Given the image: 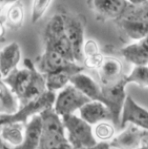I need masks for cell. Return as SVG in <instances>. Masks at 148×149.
Returning <instances> with one entry per match:
<instances>
[{"instance_id": "6da1fadb", "label": "cell", "mask_w": 148, "mask_h": 149, "mask_svg": "<svg viewBox=\"0 0 148 149\" xmlns=\"http://www.w3.org/2000/svg\"><path fill=\"white\" fill-rule=\"evenodd\" d=\"M24 62L25 68H16L6 76L4 81L21 95L30 98L38 95L43 91L44 80L29 58H26Z\"/></svg>"}, {"instance_id": "7a4b0ae2", "label": "cell", "mask_w": 148, "mask_h": 149, "mask_svg": "<svg viewBox=\"0 0 148 149\" xmlns=\"http://www.w3.org/2000/svg\"><path fill=\"white\" fill-rule=\"evenodd\" d=\"M44 33L46 46L54 49L69 60L75 62L72 46L65 32L63 17L59 9L57 8L49 18Z\"/></svg>"}, {"instance_id": "3957f363", "label": "cell", "mask_w": 148, "mask_h": 149, "mask_svg": "<svg viewBox=\"0 0 148 149\" xmlns=\"http://www.w3.org/2000/svg\"><path fill=\"white\" fill-rule=\"evenodd\" d=\"M58 8L63 17L65 32L72 46L75 61L83 62L86 18L80 13L71 12L63 6H60Z\"/></svg>"}, {"instance_id": "277c9868", "label": "cell", "mask_w": 148, "mask_h": 149, "mask_svg": "<svg viewBox=\"0 0 148 149\" xmlns=\"http://www.w3.org/2000/svg\"><path fill=\"white\" fill-rule=\"evenodd\" d=\"M127 85L124 75L115 82L101 85L100 100L108 108L111 120L116 126L120 123L121 113L127 97L125 88Z\"/></svg>"}, {"instance_id": "5b68a950", "label": "cell", "mask_w": 148, "mask_h": 149, "mask_svg": "<svg viewBox=\"0 0 148 149\" xmlns=\"http://www.w3.org/2000/svg\"><path fill=\"white\" fill-rule=\"evenodd\" d=\"M87 3L96 19L101 22L117 20L127 12L128 4L126 0H87Z\"/></svg>"}, {"instance_id": "8992f818", "label": "cell", "mask_w": 148, "mask_h": 149, "mask_svg": "<svg viewBox=\"0 0 148 149\" xmlns=\"http://www.w3.org/2000/svg\"><path fill=\"white\" fill-rule=\"evenodd\" d=\"M37 61L39 70L45 74L64 70L79 72L83 70V67L75 62L69 60L54 49L46 46L44 54L38 58Z\"/></svg>"}, {"instance_id": "52a82bcc", "label": "cell", "mask_w": 148, "mask_h": 149, "mask_svg": "<svg viewBox=\"0 0 148 149\" xmlns=\"http://www.w3.org/2000/svg\"><path fill=\"white\" fill-rule=\"evenodd\" d=\"M65 121L70 132L71 141L75 147H91L95 145L91 128L85 121L67 115L65 116Z\"/></svg>"}, {"instance_id": "ba28073f", "label": "cell", "mask_w": 148, "mask_h": 149, "mask_svg": "<svg viewBox=\"0 0 148 149\" xmlns=\"http://www.w3.org/2000/svg\"><path fill=\"white\" fill-rule=\"evenodd\" d=\"M128 123L148 130V111L138 105L129 95L125 99L123 108L121 127L124 128Z\"/></svg>"}, {"instance_id": "9c48e42d", "label": "cell", "mask_w": 148, "mask_h": 149, "mask_svg": "<svg viewBox=\"0 0 148 149\" xmlns=\"http://www.w3.org/2000/svg\"><path fill=\"white\" fill-rule=\"evenodd\" d=\"M90 101V99L75 87L69 86L60 94L57 101V109L61 114L69 115Z\"/></svg>"}, {"instance_id": "30bf717a", "label": "cell", "mask_w": 148, "mask_h": 149, "mask_svg": "<svg viewBox=\"0 0 148 149\" xmlns=\"http://www.w3.org/2000/svg\"><path fill=\"white\" fill-rule=\"evenodd\" d=\"M115 22L131 39L137 41L148 35V23L131 13H126Z\"/></svg>"}, {"instance_id": "8fae6325", "label": "cell", "mask_w": 148, "mask_h": 149, "mask_svg": "<svg viewBox=\"0 0 148 149\" xmlns=\"http://www.w3.org/2000/svg\"><path fill=\"white\" fill-rule=\"evenodd\" d=\"M148 136V131L138 126L131 125L116 138L111 146L114 147L129 149L141 147L144 140Z\"/></svg>"}, {"instance_id": "7c38bea8", "label": "cell", "mask_w": 148, "mask_h": 149, "mask_svg": "<svg viewBox=\"0 0 148 149\" xmlns=\"http://www.w3.org/2000/svg\"><path fill=\"white\" fill-rule=\"evenodd\" d=\"M127 61L136 65L148 66V35L120 49Z\"/></svg>"}, {"instance_id": "4fadbf2b", "label": "cell", "mask_w": 148, "mask_h": 149, "mask_svg": "<svg viewBox=\"0 0 148 149\" xmlns=\"http://www.w3.org/2000/svg\"><path fill=\"white\" fill-rule=\"evenodd\" d=\"M97 70L101 85L116 82L124 76L122 63L114 57H104Z\"/></svg>"}, {"instance_id": "5bb4252c", "label": "cell", "mask_w": 148, "mask_h": 149, "mask_svg": "<svg viewBox=\"0 0 148 149\" xmlns=\"http://www.w3.org/2000/svg\"><path fill=\"white\" fill-rule=\"evenodd\" d=\"M21 52L19 45L13 42L4 47L0 54L1 74L6 76L17 66L20 60Z\"/></svg>"}, {"instance_id": "9a60e30c", "label": "cell", "mask_w": 148, "mask_h": 149, "mask_svg": "<svg viewBox=\"0 0 148 149\" xmlns=\"http://www.w3.org/2000/svg\"><path fill=\"white\" fill-rule=\"evenodd\" d=\"M70 81L74 87L85 95L94 100H99L101 95V87L89 76L80 72L72 76Z\"/></svg>"}, {"instance_id": "2e32d148", "label": "cell", "mask_w": 148, "mask_h": 149, "mask_svg": "<svg viewBox=\"0 0 148 149\" xmlns=\"http://www.w3.org/2000/svg\"><path fill=\"white\" fill-rule=\"evenodd\" d=\"M80 112L82 118L90 123H95L107 118L111 120L108 108L99 102H90L85 104L80 107Z\"/></svg>"}, {"instance_id": "e0dca14e", "label": "cell", "mask_w": 148, "mask_h": 149, "mask_svg": "<svg viewBox=\"0 0 148 149\" xmlns=\"http://www.w3.org/2000/svg\"><path fill=\"white\" fill-rule=\"evenodd\" d=\"M1 22L5 23L13 30L20 29L24 23V6L20 0L11 4L6 16L1 17Z\"/></svg>"}, {"instance_id": "ac0fdd59", "label": "cell", "mask_w": 148, "mask_h": 149, "mask_svg": "<svg viewBox=\"0 0 148 149\" xmlns=\"http://www.w3.org/2000/svg\"><path fill=\"white\" fill-rule=\"evenodd\" d=\"M127 85L135 84L142 88L148 87V66H135L129 75H124Z\"/></svg>"}, {"instance_id": "d6986e66", "label": "cell", "mask_w": 148, "mask_h": 149, "mask_svg": "<svg viewBox=\"0 0 148 149\" xmlns=\"http://www.w3.org/2000/svg\"><path fill=\"white\" fill-rule=\"evenodd\" d=\"M77 73L73 70H64L46 74L47 86L51 89L61 88L70 80L72 76Z\"/></svg>"}, {"instance_id": "ffe728a7", "label": "cell", "mask_w": 148, "mask_h": 149, "mask_svg": "<svg viewBox=\"0 0 148 149\" xmlns=\"http://www.w3.org/2000/svg\"><path fill=\"white\" fill-rule=\"evenodd\" d=\"M41 125L37 120L30 125L27 133L25 147L32 148L38 145L41 134Z\"/></svg>"}, {"instance_id": "44dd1931", "label": "cell", "mask_w": 148, "mask_h": 149, "mask_svg": "<svg viewBox=\"0 0 148 149\" xmlns=\"http://www.w3.org/2000/svg\"><path fill=\"white\" fill-rule=\"evenodd\" d=\"M52 0H33L32 11L33 23L38 22L43 15Z\"/></svg>"}, {"instance_id": "7402d4cb", "label": "cell", "mask_w": 148, "mask_h": 149, "mask_svg": "<svg viewBox=\"0 0 148 149\" xmlns=\"http://www.w3.org/2000/svg\"><path fill=\"white\" fill-rule=\"evenodd\" d=\"M96 133L99 138L102 139H107L113 136L114 133V129L110 125L102 124L97 126Z\"/></svg>"}, {"instance_id": "603a6c76", "label": "cell", "mask_w": 148, "mask_h": 149, "mask_svg": "<svg viewBox=\"0 0 148 149\" xmlns=\"http://www.w3.org/2000/svg\"><path fill=\"white\" fill-rule=\"evenodd\" d=\"M138 7L136 11L131 13L148 23V3Z\"/></svg>"}, {"instance_id": "cb8c5ba5", "label": "cell", "mask_w": 148, "mask_h": 149, "mask_svg": "<svg viewBox=\"0 0 148 149\" xmlns=\"http://www.w3.org/2000/svg\"><path fill=\"white\" fill-rule=\"evenodd\" d=\"M1 98L4 104L7 107L11 106L12 101L9 93L5 86L2 83H1Z\"/></svg>"}, {"instance_id": "d4e9b609", "label": "cell", "mask_w": 148, "mask_h": 149, "mask_svg": "<svg viewBox=\"0 0 148 149\" xmlns=\"http://www.w3.org/2000/svg\"><path fill=\"white\" fill-rule=\"evenodd\" d=\"M128 4L131 6L139 7L148 3V0H126Z\"/></svg>"}, {"instance_id": "484cf974", "label": "cell", "mask_w": 148, "mask_h": 149, "mask_svg": "<svg viewBox=\"0 0 148 149\" xmlns=\"http://www.w3.org/2000/svg\"><path fill=\"white\" fill-rule=\"evenodd\" d=\"M19 0H1V11L4 7L9 4H12Z\"/></svg>"}, {"instance_id": "4316f807", "label": "cell", "mask_w": 148, "mask_h": 149, "mask_svg": "<svg viewBox=\"0 0 148 149\" xmlns=\"http://www.w3.org/2000/svg\"><path fill=\"white\" fill-rule=\"evenodd\" d=\"M142 149H148V142L144 140L143 141L141 146Z\"/></svg>"}]
</instances>
